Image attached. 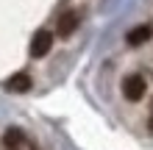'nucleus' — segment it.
Returning <instances> with one entry per match:
<instances>
[{
  "instance_id": "obj_6",
  "label": "nucleus",
  "mask_w": 153,
  "mask_h": 150,
  "mask_svg": "<svg viewBox=\"0 0 153 150\" xmlns=\"http://www.w3.org/2000/svg\"><path fill=\"white\" fill-rule=\"evenodd\" d=\"M3 145H6L8 150L20 147V145H22V131H17V128H8L6 134H3Z\"/></svg>"
},
{
  "instance_id": "obj_1",
  "label": "nucleus",
  "mask_w": 153,
  "mask_h": 150,
  "mask_svg": "<svg viewBox=\"0 0 153 150\" xmlns=\"http://www.w3.org/2000/svg\"><path fill=\"white\" fill-rule=\"evenodd\" d=\"M145 89H148V83H145V78L142 75H125V81H123V98L125 100H131V103H137L145 98Z\"/></svg>"
},
{
  "instance_id": "obj_2",
  "label": "nucleus",
  "mask_w": 153,
  "mask_h": 150,
  "mask_svg": "<svg viewBox=\"0 0 153 150\" xmlns=\"http://www.w3.org/2000/svg\"><path fill=\"white\" fill-rule=\"evenodd\" d=\"M53 47V33L50 31H36L31 39V56L33 58H45Z\"/></svg>"
},
{
  "instance_id": "obj_3",
  "label": "nucleus",
  "mask_w": 153,
  "mask_h": 150,
  "mask_svg": "<svg viewBox=\"0 0 153 150\" xmlns=\"http://www.w3.org/2000/svg\"><path fill=\"white\" fill-rule=\"evenodd\" d=\"M75 28H78V14L75 11H64V14L59 17V25H56V33H59V36H70Z\"/></svg>"
},
{
  "instance_id": "obj_5",
  "label": "nucleus",
  "mask_w": 153,
  "mask_h": 150,
  "mask_svg": "<svg viewBox=\"0 0 153 150\" xmlns=\"http://www.w3.org/2000/svg\"><path fill=\"white\" fill-rule=\"evenodd\" d=\"M6 89L8 92H28L31 89V78L25 75V72H17V75H11L6 81Z\"/></svg>"
},
{
  "instance_id": "obj_7",
  "label": "nucleus",
  "mask_w": 153,
  "mask_h": 150,
  "mask_svg": "<svg viewBox=\"0 0 153 150\" xmlns=\"http://www.w3.org/2000/svg\"><path fill=\"white\" fill-rule=\"evenodd\" d=\"M150 131H153V114H150Z\"/></svg>"
},
{
  "instance_id": "obj_4",
  "label": "nucleus",
  "mask_w": 153,
  "mask_h": 150,
  "mask_svg": "<svg viewBox=\"0 0 153 150\" xmlns=\"http://www.w3.org/2000/svg\"><path fill=\"white\" fill-rule=\"evenodd\" d=\"M150 36H153V28H150V25H137L134 31H128V45H134V47H137V45H145Z\"/></svg>"
}]
</instances>
